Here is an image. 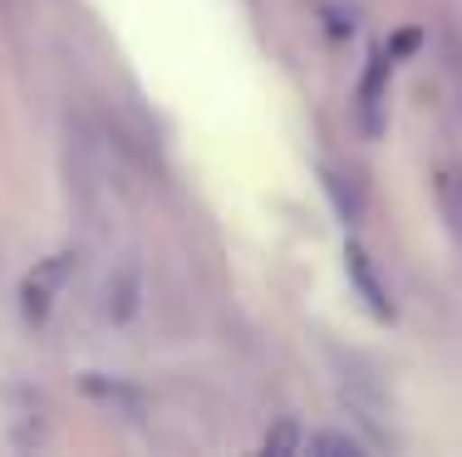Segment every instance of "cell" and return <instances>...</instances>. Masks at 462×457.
Here are the masks:
<instances>
[{"label":"cell","mask_w":462,"mask_h":457,"mask_svg":"<svg viewBox=\"0 0 462 457\" xmlns=\"http://www.w3.org/2000/svg\"><path fill=\"white\" fill-rule=\"evenodd\" d=\"M310 448H329V452H359L355 438H345V433H315Z\"/></svg>","instance_id":"9"},{"label":"cell","mask_w":462,"mask_h":457,"mask_svg":"<svg viewBox=\"0 0 462 457\" xmlns=\"http://www.w3.org/2000/svg\"><path fill=\"white\" fill-rule=\"evenodd\" d=\"M345 266H349V280L359 286V296L369 300V310L374 315H389L393 305H389V290L379 286V276H374V260L365 256V246H349L345 251Z\"/></svg>","instance_id":"5"},{"label":"cell","mask_w":462,"mask_h":457,"mask_svg":"<svg viewBox=\"0 0 462 457\" xmlns=\"http://www.w3.org/2000/svg\"><path fill=\"white\" fill-rule=\"evenodd\" d=\"M143 296H148V286H143V266H138V256L118 260V266L108 270V280H104V315H108L114 324L138 320Z\"/></svg>","instance_id":"2"},{"label":"cell","mask_w":462,"mask_h":457,"mask_svg":"<svg viewBox=\"0 0 462 457\" xmlns=\"http://www.w3.org/2000/svg\"><path fill=\"white\" fill-rule=\"evenodd\" d=\"M64 168H69V182L79 187V197L94 202L98 182H104V148H98V133L84 118H69V133H64Z\"/></svg>","instance_id":"1"},{"label":"cell","mask_w":462,"mask_h":457,"mask_svg":"<svg viewBox=\"0 0 462 457\" xmlns=\"http://www.w3.org/2000/svg\"><path fill=\"white\" fill-rule=\"evenodd\" d=\"M325 187H329V197H335V206H339V216L345 222H359V192L349 187L339 172H325Z\"/></svg>","instance_id":"8"},{"label":"cell","mask_w":462,"mask_h":457,"mask_svg":"<svg viewBox=\"0 0 462 457\" xmlns=\"http://www.w3.org/2000/svg\"><path fill=\"white\" fill-rule=\"evenodd\" d=\"M339 374H345V398L349 404H359L369 413L383 408V384H379V369H374L369 359H359V354L339 359Z\"/></svg>","instance_id":"3"},{"label":"cell","mask_w":462,"mask_h":457,"mask_svg":"<svg viewBox=\"0 0 462 457\" xmlns=\"http://www.w3.org/2000/svg\"><path fill=\"white\" fill-rule=\"evenodd\" d=\"M438 206H443L448 226H453V236L462 242V172H438Z\"/></svg>","instance_id":"7"},{"label":"cell","mask_w":462,"mask_h":457,"mask_svg":"<svg viewBox=\"0 0 462 457\" xmlns=\"http://www.w3.org/2000/svg\"><path fill=\"white\" fill-rule=\"evenodd\" d=\"M443 74H448V94L462 114V25H453V20L443 25Z\"/></svg>","instance_id":"6"},{"label":"cell","mask_w":462,"mask_h":457,"mask_svg":"<svg viewBox=\"0 0 462 457\" xmlns=\"http://www.w3.org/2000/svg\"><path fill=\"white\" fill-rule=\"evenodd\" d=\"M383 79H389V59L383 54H374L365 79H359V123H365L369 138L383 133Z\"/></svg>","instance_id":"4"}]
</instances>
